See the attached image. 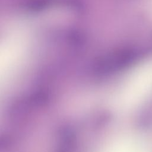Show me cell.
<instances>
[{"instance_id":"cell-2","label":"cell","mask_w":152,"mask_h":152,"mask_svg":"<svg viewBox=\"0 0 152 152\" xmlns=\"http://www.w3.org/2000/svg\"><path fill=\"white\" fill-rule=\"evenodd\" d=\"M125 152H152V148L144 143H135L127 147Z\"/></svg>"},{"instance_id":"cell-1","label":"cell","mask_w":152,"mask_h":152,"mask_svg":"<svg viewBox=\"0 0 152 152\" xmlns=\"http://www.w3.org/2000/svg\"><path fill=\"white\" fill-rule=\"evenodd\" d=\"M131 88V99L139 101L152 94V66L140 71L134 77Z\"/></svg>"}]
</instances>
